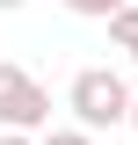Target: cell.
<instances>
[{
    "label": "cell",
    "instance_id": "cell-4",
    "mask_svg": "<svg viewBox=\"0 0 138 145\" xmlns=\"http://www.w3.org/2000/svg\"><path fill=\"white\" fill-rule=\"evenodd\" d=\"M73 7H87V15H109V7H116V0H73Z\"/></svg>",
    "mask_w": 138,
    "mask_h": 145
},
{
    "label": "cell",
    "instance_id": "cell-5",
    "mask_svg": "<svg viewBox=\"0 0 138 145\" xmlns=\"http://www.w3.org/2000/svg\"><path fill=\"white\" fill-rule=\"evenodd\" d=\"M51 145H80V138H51Z\"/></svg>",
    "mask_w": 138,
    "mask_h": 145
},
{
    "label": "cell",
    "instance_id": "cell-6",
    "mask_svg": "<svg viewBox=\"0 0 138 145\" xmlns=\"http://www.w3.org/2000/svg\"><path fill=\"white\" fill-rule=\"evenodd\" d=\"M0 145H22V138H0Z\"/></svg>",
    "mask_w": 138,
    "mask_h": 145
},
{
    "label": "cell",
    "instance_id": "cell-3",
    "mask_svg": "<svg viewBox=\"0 0 138 145\" xmlns=\"http://www.w3.org/2000/svg\"><path fill=\"white\" fill-rule=\"evenodd\" d=\"M116 36H124V44L138 51V15H116Z\"/></svg>",
    "mask_w": 138,
    "mask_h": 145
},
{
    "label": "cell",
    "instance_id": "cell-2",
    "mask_svg": "<svg viewBox=\"0 0 138 145\" xmlns=\"http://www.w3.org/2000/svg\"><path fill=\"white\" fill-rule=\"evenodd\" d=\"M0 116H7V123H36V116H44V94H36V80H22V72H0Z\"/></svg>",
    "mask_w": 138,
    "mask_h": 145
},
{
    "label": "cell",
    "instance_id": "cell-1",
    "mask_svg": "<svg viewBox=\"0 0 138 145\" xmlns=\"http://www.w3.org/2000/svg\"><path fill=\"white\" fill-rule=\"evenodd\" d=\"M73 109H80L87 123H109V116L131 109V94H124L116 72H80V80H73Z\"/></svg>",
    "mask_w": 138,
    "mask_h": 145
}]
</instances>
